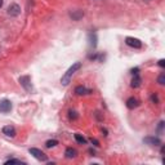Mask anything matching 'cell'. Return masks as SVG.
<instances>
[{"mask_svg":"<svg viewBox=\"0 0 165 165\" xmlns=\"http://www.w3.org/2000/svg\"><path fill=\"white\" fill-rule=\"evenodd\" d=\"M80 67H81V63H80V62H76V63H74V65H72V66L70 67L69 70L66 71V74L62 76V79H61V83H62L63 85H67V84L70 83L71 77H72V75L75 74V71H77L79 69H80Z\"/></svg>","mask_w":165,"mask_h":165,"instance_id":"obj_1","label":"cell"},{"mask_svg":"<svg viewBox=\"0 0 165 165\" xmlns=\"http://www.w3.org/2000/svg\"><path fill=\"white\" fill-rule=\"evenodd\" d=\"M28 152H30V154H31L34 157L38 159V160H40V161H47V155H45L41 150H39V148H30Z\"/></svg>","mask_w":165,"mask_h":165,"instance_id":"obj_2","label":"cell"},{"mask_svg":"<svg viewBox=\"0 0 165 165\" xmlns=\"http://www.w3.org/2000/svg\"><path fill=\"white\" fill-rule=\"evenodd\" d=\"M10 110H12V103H10V101H8V99L0 101V112L7 114V112L10 111Z\"/></svg>","mask_w":165,"mask_h":165,"instance_id":"obj_3","label":"cell"},{"mask_svg":"<svg viewBox=\"0 0 165 165\" xmlns=\"http://www.w3.org/2000/svg\"><path fill=\"white\" fill-rule=\"evenodd\" d=\"M125 43H126V45H129L132 48H136V49H139V48L142 47V43H141L138 39H136V38H126Z\"/></svg>","mask_w":165,"mask_h":165,"instance_id":"obj_4","label":"cell"},{"mask_svg":"<svg viewBox=\"0 0 165 165\" xmlns=\"http://www.w3.org/2000/svg\"><path fill=\"white\" fill-rule=\"evenodd\" d=\"M20 13H21V7L18 4H12L10 7L8 8V14L12 16V17L20 16Z\"/></svg>","mask_w":165,"mask_h":165,"instance_id":"obj_5","label":"cell"},{"mask_svg":"<svg viewBox=\"0 0 165 165\" xmlns=\"http://www.w3.org/2000/svg\"><path fill=\"white\" fill-rule=\"evenodd\" d=\"M3 133H4L7 137H12V138L16 137V134H17L16 128H14V126H12V125L4 126V128H3Z\"/></svg>","mask_w":165,"mask_h":165,"instance_id":"obj_6","label":"cell"},{"mask_svg":"<svg viewBox=\"0 0 165 165\" xmlns=\"http://www.w3.org/2000/svg\"><path fill=\"white\" fill-rule=\"evenodd\" d=\"M20 83H21V85H22V87L25 88L26 90H31V89H32L31 83H30V77H28V76H22V77L20 79Z\"/></svg>","mask_w":165,"mask_h":165,"instance_id":"obj_7","label":"cell"},{"mask_svg":"<svg viewBox=\"0 0 165 165\" xmlns=\"http://www.w3.org/2000/svg\"><path fill=\"white\" fill-rule=\"evenodd\" d=\"M138 106H139V101L137 98H134V97H130V98L126 101V107L128 108L134 110V108H137Z\"/></svg>","mask_w":165,"mask_h":165,"instance_id":"obj_8","label":"cell"},{"mask_svg":"<svg viewBox=\"0 0 165 165\" xmlns=\"http://www.w3.org/2000/svg\"><path fill=\"white\" fill-rule=\"evenodd\" d=\"M144 143H147L150 146H159V144H161V141L159 139V138H155V137H147V138H144Z\"/></svg>","mask_w":165,"mask_h":165,"instance_id":"obj_9","label":"cell"},{"mask_svg":"<svg viewBox=\"0 0 165 165\" xmlns=\"http://www.w3.org/2000/svg\"><path fill=\"white\" fill-rule=\"evenodd\" d=\"M75 93H76L77 96H84V94L90 93V90L87 89L85 87H81V85H79V87H76V89H75Z\"/></svg>","mask_w":165,"mask_h":165,"instance_id":"obj_10","label":"cell"},{"mask_svg":"<svg viewBox=\"0 0 165 165\" xmlns=\"http://www.w3.org/2000/svg\"><path fill=\"white\" fill-rule=\"evenodd\" d=\"M65 155H66V157H67V159H74V157H76L77 152H76V150H75V148H72V147H69V148L66 150Z\"/></svg>","mask_w":165,"mask_h":165,"instance_id":"obj_11","label":"cell"},{"mask_svg":"<svg viewBox=\"0 0 165 165\" xmlns=\"http://www.w3.org/2000/svg\"><path fill=\"white\" fill-rule=\"evenodd\" d=\"M141 81H142V80H141V77L138 76V74L134 75L133 80H132V87H133V88H138L139 85H141Z\"/></svg>","mask_w":165,"mask_h":165,"instance_id":"obj_12","label":"cell"},{"mask_svg":"<svg viewBox=\"0 0 165 165\" xmlns=\"http://www.w3.org/2000/svg\"><path fill=\"white\" fill-rule=\"evenodd\" d=\"M57 144H58V141H56V139H49V141H47V143H45V146H47L48 148L56 147Z\"/></svg>","mask_w":165,"mask_h":165,"instance_id":"obj_13","label":"cell"},{"mask_svg":"<svg viewBox=\"0 0 165 165\" xmlns=\"http://www.w3.org/2000/svg\"><path fill=\"white\" fill-rule=\"evenodd\" d=\"M70 16H71L72 18H74L75 21H77V20H80V18L83 17V13H81L80 10H77V12H75V13H71Z\"/></svg>","mask_w":165,"mask_h":165,"instance_id":"obj_14","label":"cell"},{"mask_svg":"<svg viewBox=\"0 0 165 165\" xmlns=\"http://www.w3.org/2000/svg\"><path fill=\"white\" fill-rule=\"evenodd\" d=\"M75 139L79 143H87V139H85L84 137H81L80 134H75Z\"/></svg>","mask_w":165,"mask_h":165,"instance_id":"obj_15","label":"cell"},{"mask_svg":"<svg viewBox=\"0 0 165 165\" xmlns=\"http://www.w3.org/2000/svg\"><path fill=\"white\" fill-rule=\"evenodd\" d=\"M5 164H7V165H8V164H21V165H22L23 163H22L21 160H16V159H10V160H7V161H5Z\"/></svg>","mask_w":165,"mask_h":165,"instance_id":"obj_16","label":"cell"},{"mask_svg":"<svg viewBox=\"0 0 165 165\" xmlns=\"http://www.w3.org/2000/svg\"><path fill=\"white\" fill-rule=\"evenodd\" d=\"M157 81H159V84H160V85H164V84H165V75H164V74H161L160 76H159Z\"/></svg>","mask_w":165,"mask_h":165,"instance_id":"obj_17","label":"cell"},{"mask_svg":"<svg viewBox=\"0 0 165 165\" xmlns=\"http://www.w3.org/2000/svg\"><path fill=\"white\" fill-rule=\"evenodd\" d=\"M151 101H152V102H155V103H157V102H159V99H157V96H155V94L152 96V97H151Z\"/></svg>","mask_w":165,"mask_h":165,"instance_id":"obj_18","label":"cell"},{"mask_svg":"<svg viewBox=\"0 0 165 165\" xmlns=\"http://www.w3.org/2000/svg\"><path fill=\"white\" fill-rule=\"evenodd\" d=\"M75 114H76V112H72V111H70V119H76L77 116H76Z\"/></svg>","mask_w":165,"mask_h":165,"instance_id":"obj_19","label":"cell"},{"mask_svg":"<svg viewBox=\"0 0 165 165\" xmlns=\"http://www.w3.org/2000/svg\"><path fill=\"white\" fill-rule=\"evenodd\" d=\"M90 142H92V143H94L96 146H99V143H98V141H97V139H94V138H90Z\"/></svg>","mask_w":165,"mask_h":165,"instance_id":"obj_20","label":"cell"},{"mask_svg":"<svg viewBox=\"0 0 165 165\" xmlns=\"http://www.w3.org/2000/svg\"><path fill=\"white\" fill-rule=\"evenodd\" d=\"M159 66H160V67H164V66H165V61H164V59H160V61H159Z\"/></svg>","mask_w":165,"mask_h":165,"instance_id":"obj_21","label":"cell"},{"mask_svg":"<svg viewBox=\"0 0 165 165\" xmlns=\"http://www.w3.org/2000/svg\"><path fill=\"white\" fill-rule=\"evenodd\" d=\"M3 7V0H0V8Z\"/></svg>","mask_w":165,"mask_h":165,"instance_id":"obj_22","label":"cell"}]
</instances>
